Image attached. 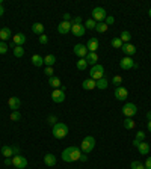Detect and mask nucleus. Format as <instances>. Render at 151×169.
<instances>
[{
  "label": "nucleus",
  "instance_id": "23",
  "mask_svg": "<svg viewBox=\"0 0 151 169\" xmlns=\"http://www.w3.org/2000/svg\"><path fill=\"white\" fill-rule=\"evenodd\" d=\"M49 84H50L51 88H56V89H60V86H62V82H60V79L59 77H49Z\"/></svg>",
  "mask_w": 151,
  "mask_h": 169
},
{
  "label": "nucleus",
  "instance_id": "4",
  "mask_svg": "<svg viewBox=\"0 0 151 169\" xmlns=\"http://www.w3.org/2000/svg\"><path fill=\"white\" fill-rule=\"evenodd\" d=\"M89 76H91V79H94L95 82L100 80V79H103V77H104V68H103V65H100V64L94 65V67L91 68V71H89Z\"/></svg>",
  "mask_w": 151,
  "mask_h": 169
},
{
  "label": "nucleus",
  "instance_id": "55",
  "mask_svg": "<svg viewBox=\"0 0 151 169\" xmlns=\"http://www.w3.org/2000/svg\"><path fill=\"white\" fill-rule=\"evenodd\" d=\"M148 15H150V17H151V8L148 9Z\"/></svg>",
  "mask_w": 151,
  "mask_h": 169
},
{
  "label": "nucleus",
  "instance_id": "16",
  "mask_svg": "<svg viewBox=\"0 0 151 169\" xmlns=\"http://www.w3.org/2000/svg\"><path fill=\"white\" fill-rule=\"evenodd\" d=\"M71 32L76 36H83L86 33V27L83 24H74V26H71Z\"/></svg>",
  "mask_w": 151,
  "mask_h": 169
},
{
  "label": "nucleus",
  "instance_id": "29",
  "mask_svg": "<svg viewBox=\"0 0 151 169\" xmlns=\"http://www.w3.org/2000/svg\"><path fill=\"white\" fill-rule=\"evenodd\" d=\"M55 62H56V58H55L53 54H47V56L44 58V65H47V67H53Z\"/></svg>",
  "mask_w": 151,
  "mask_h": 169
},
{
  "label": "nucleus",
  "instance_id": "30",
  "mask_svg": "<svg viewBox=\"0 0 151 169\" xmlns=\"http://www.w3.org/2000/svg\"><path fill=\"white\" fill-rule=\"evenodd\" d=\"M76 67H77L79 71H85V69H88V62H86V59H79Z\"/></svg>",
  "mask_w": 151,
  "mask_h": 169
},
{
  "label": "nucleus",
  "instance_id": "43",
  "mask_svg": "<svg viewBox=\"0 0 151 169\" xmlns=\"http://www.w3.org/2000/svg\"><path fill=\"white\" fill-rule=\"evenodd\" d=\"M74 24H82V17H74L71 20V26Z\"/></svg>",
  "mask_w": 151,
  "mask_h": 169
},
{
  "label": "nucleus",
  "instance_id": "21",
  "mask_svg": "<svg viewBox=\"0 0 151 169\" xmlns=\"http://www.w3.org/2000/svg\"><path fill=\"white\" fill-rule=\"evenodd\" d=\"M12 39H14V44L15 45H23L27 41V36L24 33H15V36H12Z\"/></svg>",
  "mask_w": 151,
  "mask_h": 169
},
{
  "label": "nucleus",
  "instance_id": "19",
  "mask_svg": "<svg viewBox=\"0 0 151 169\" xmlns=\"http://www.w3.org/2000/svg\"><path fill=\"white\" fill-rule=\"evenodd\" d=\"M95 84H97V82L94 80V79H86V80H83V83H82V88H83L85 91H91V89H95Z\"/></svg>",
  "mask_w": 151,
  "mask_h": 169
},
{
  "label": "nucleus",
  "instance_id": "46",
  "mask_svg": "<svg viewBox=\"0 0 151 169\" xmlns=\"http://www.w3.org/2000/svg\"><path fill=\"white\" fill-rule=\"evenodd\" d=\"M12 146V152H14V156H18L20 154V146H17V145H11Z\"/></svg>",
  "mask_w": 151,
  "mask_h": 169
},
{
  "label": "nucleus",
  "instance_id": "39",
  "mask_svg": "<svg viewBox=\"0 0 151 169\" xmlns=\"http://www.w3.org/2000/svg\"><path fill=\"white\" fill-rule=\"evenodd\" d=\"M8 45H6V42H3V41H0V54H5L6 51H8Z\"/></svg>",
  "mask_w": 151,
  "mask_h": 169
},
{
  "label": "nucleus",
  "instance_id": "14",
  "mask_svg": "<svg viewBox=\"0 0 151 169\" xmlns=\"http://www.w3.org/2000/svg\"><path fill=\"white\" fill-rule=\"evenodd\" d=\"M121 50L124 51V54H127L128 58H132L134 53H136V47H134L133 44H130V42H127V44H122V47H121Z\"/></svg>",
  "mask_w": 151,
  "mask_h": 169
},
{
  "label": "nucleus",
  "instance_id": "36",
  "mask_svg": "<svg viewBox=\"0 0 151 169\" xmlns=\"http://www.w3.org/2000/svg\"><path fill=\"white\" fill-rule=\"evenodd\" d=\"M112 84H115V86H119V84H122V77L121 76H113L112 77Z\"/></svg>",
  "mask_w": 151,
  "mask_h": 169
},
{
  "label": "nucleus",
  "instance_id": "28",
  "mask_svg": "<svg viewBox=\"0 0 151 169\" xmlns=\"http://www.w3.org/2000/svg\"><path fill=\"white\" fill-rule=\"evenodd\" d=\"M107 29H109V26L106 24L104 21H101V23H97V26H95V30H97L98 33H104V32H107Z\"/></svg>",
  "mask_w": 151,
  "mask_h": 169
},
{
  "label": "nucleus",
  "instance_id": "24",
  "mask_svg": "<svg viewBox=\"0 0 151 169\" xmlns=\"http://www.w3.org/2000/svg\"><path fill=\"white\" fill-rule=\"evenodd\" d=\"M107 86H109V80H107L106 77H103V79H100V80H97V84H95V88H97V89H101V91L107 89Z\"/></svg>",
  "mask_w": 151,
  "mask_h": 169
},
{
  "label": "nucleus",
  "instance_id": "31",
  "mask_svg": "<svg viewBox=\"0 0 151 169\" xmlns=\"http://www.w3.org/2000/svg\"><path fill=\"white\" fill-rule=\"evenodd\" d=\"M14 56H15V58H23V56H24V49H23V45H15V49H14Z\"/></svg>",
  "mask_w": 151,
  "mask_h": 169
},
{
  "label": "nucleus",
  "instance_id": "6",
  "mask_svg": "<svg viewBox=\"0 0 151 169\" xmlns=\"http://www.w3.org/2000/svg\"><path fill=\"white\" fill-rule=\"evenodd\" d=\"M136 113H138L136 104H133V103H126V104H124V107H122V115H124L126 118H132Z\"/></svg>",
  "mask_w": 151,
  "mask_h": 169
},
{
  "label": "nucleus",
  "instance_id": "5",
  "mask_svg": "<svg viewBox=\"0 0 151 169\" xmlns=\"http://www.w3.org/2000/svg\"><path fill=\"white\" fill-rule=\"evenodd\" d=\"M107 17V14H106V9L104 8H100V6H97V8L92 9V20H95L97 23H101V21H104Z\"/></svg>",
  "mask_w": 151,
  "mask_h": 169
},
{
  "label": "nucleus",
  "instance_id": "7",
  "mask_svg": "<svg viewBox=\"0 0 151 169\" xmlns=\"http://www.w3.org/2000/svg\"><path fill=\"white\" fill-rule=\"evenodd\" d=\"M119 67L122 68V69H136V68H138V64H136L132 58L124 56L122 59L119 60Z\"/></svg>",
  "mask_w": 151,
  "mask_h": 169
},
{
  "label": "nucleus",
  "instance_id": "40",
  "mask_svg": "<svg viewBox=\"0 0 151 169\" xmlns=\"http://www.w3.org/2000/svg\"><path fill=\"white\" fill-rule=\"evenodd\" d=\"M136 139H138V141H141V142H143V139H145V131L139 130V131L136 133Z\"/></svg>",
  "mask_w": 151,
  "mask_h": 169
},
{
  "label": "nucleus",
  "instance_id": "25",
  "mask_svg": "<svg viewBox=\"0 0 151 169\" xmlns=\"http://www.w3.org/2000/svg\"><path fill=\"white\" fill-rule=\"evenodd\" d=\"M32 32L35 35H38V36H41V35H44V26L41 23H34L32 24Z\"/></svg>",
  "mask_w": 151,
  "mask_h": 169
},
{
  "label": "nucleus",
  "instance_id": "50",
  "mask_svg": "<svg viewBox=\"0 0 151 169\" xmlns=\"http://www.w3.org/2000/svg\"><path fill=\"white\" fill-rule=\"evenodd\" d=\"M5 165H6V166H11V165H12V157H6V159H5Z\"/></svg>",
  "mask_w": 151,
  "mask_h": 169
},
{
  "label": "nucleus",
  "instance_id": "12",
  "mask_svg": "<svg viewBox=\"0 0 151 169\" xmlns=\"http://www.w3.org/2000/svg\"><path fill=\"white\" fill-rule=\"evenodd\" d=\"M51 100L55 103H62L65 100V91H62V89H55V91L51 92Z\"/></svg>",
  "mask_w": 151,
  "mask_h": 169
},
{
  "label": "nucleus",
  "instance_id": "44",
  "mask_svg": "<svg viewBox=\"0 0 151 169\" xmlns=\"http://www.w3.org/2000/svg\"><path fill=\"white\" fill-rule=\"evenodd\" d=\"M47 42H49V38H47V35H41V36H39V44L45 45Z\"/></svg>",
  "mask_w": 151,
  "mask_h": 169
},
{
  "label": "nucleus",
  "instance_id": "3",
  "mask_svg": "<svg viewBox=\"0 0 151 169\" xmlns=\"http://www.w3.org/2000/svg\"><path fill=\"white\" fill-rule=\"evenodd\" d=\"M94 146H95V139L92 136H86V137H83V141L80 144V150L88 154V152H91L94 150Z\"/></svg>",
  "mask_w": 151,
  "mask_h": 169
},
{
  "label": "nucleus",
  "instance_id": "45",
  "mask_svg": "<svg viewBox=\"0 0 151 169\" xmlns=\"http://www.w3.org/2000/svg\"><path fill=\"white\" fill-rule=\"evenodd\" d=\"M104 23H106V24H107V26L113 24V23H115V18L112 17V15H110V17H106V20H104Z\"/></svg>",
  "mask_w": 151,
  "mask_h": 169
},
{
  "label": "nucleus",
  "instance_id": "53",
  "mask_svg": "<svg viewBox=\"0 0 151 169\" xmlns=\"http://www.w3.org/2000/svg\"><path fill=\"white\" fill-rule=\"evenodd\" d=\"M147 119H148V121H151V112H147Z\"/></svg>",
  "mask_w": 151,
  "mask_h": 169
},
{
  "label": "nucleus",
  "instance_id": "9",
  "mask_svg": "<svg viewBox=\"0 0 151 169\" xmlns=\"http://www.w3.org/2000/svg\"><path fill=\"white\" fill-rule=\"evenodd\" d=\"M73 51H74L76 56H79L80 59H85V58H86V54L89 53L85 44H76V45H74V50H73Z\"/></svg>",
  "mask_w": 151,
  "mask_h": 169
},
{
  "label": "nucleus",
  "instance_id": "2",
  "mask_svg": "<svg viewBox=\"0 0 151 169\" xmlns=\"http://www.w3.org/2000/svg\"><path fill=\"white\" fill-rule=\"evenodd\" d=\"M67 135H68L67 124H64V122H56V124L53 125V136H55L56 139H64V137H67Z\"/></svg>",
  "mask_w": 151,
  "mask_h": 169
},
{
  "label": "nucleus",
  "instance_id": "8",
  "mask_svg": "<svg viewBox=\"0 0 151 169\" xmlns=\"http://www.w3.org/2000/svg\"><path fill=\"white\" fill-rule=\"evenodd\" d=\"M12 165L18 169H24V168H27V159L23 157V156H20V154L18 156H14L12 157Z\"/></svg>",
  "mask_w": 151,
  "mask_h": 169
},
{
  "label": "nucleus",
  "instance_id": "42",
  "mask_svg": "<svg viewBox=\"0 0 151 169\" xmlns=\"http://www.w3.org/2000/svg\"><path fill=\"white\" fill-rule=\"evenodd\" d=\"M53 67H45V69H44V74L45 76H49V77H53Z\"/></svg>",
  "mask_w": 151,
  "mask_h": 169
},
{
  "label": "nucleus",
  "instance_id": "13",
  "mask_svg": "<svg viewBox=\"0 0 151 169\" xmlns=\"http://www.w3.org/2000/svg\"><path fill=\"white\" fill-rule=\"evenodd\" d=\"M58 32L60 35H67L68 32H71V23L70 21H60L58 24Z\"/></svg>",
  "mask_w": 151,
  "mask_h": 169
},
{
  "label": "nucleus",
  "instance_id": "33",
  "mask_svg": "<svg viewBox=\"0 0 151 169\" xmlns=\"http://www.w3.org/2000/svg\"><path fill=\"white\" fill-rule=\"evenodd\" d=\"M119 39L122 41V44H127V42L132 39V35H130V32H127V30H124L122 33H121V36H119Z\"/></svg>",
  "mask_w": 151,
  "mask_h": 169
},
{
  "label": "nucleus",
  "instance_id": "52",
  "mask_svg": "<svg viewBox=\"0 0 151 169\" xmlns=\"http://www.w3.org/2000/svg\"><path fill=\"white\" fill-rule=\"evenodd\" d=\"M5 14V8H3V5H0V17Z\"/></svg>",
  "mask_w": 151,
  "mask_h": 169
},
{
  "label": "nucleus",
  "instance_id": "56",
  "mask_svg": "<svg viewBox=\"0 0 151 169\" xmlns=\"http://www.w3.org/2000/svg\"><path fill=\"white\" fill-rule=\"evenodd\" d=\"M0 5H2V0H0Z\"/></svg>",
  "mask_w": 151,
  "mask_h": 169
},
{
  "label": "nucleus",
  "instance_id": "11",
  "mask_svg": "<svg viewBox=\"0 0 151 169\" xmlns=\"http://www.w3.org/2000/svg\"><path fill=\"white\" fill-rule=\"evenodd\" d=\"M86 49H88L89 53H97V50L100 49V42H98V39H97V38H91V39L88 41V44H86Z\"/></svg>",
  "mask_w": 151,
  "mask_h": 169
},
{
  "label": "nucleus",
  "instance_id": "54",
  "mask_svg": "<svg viewBox=\"0 0 151 169\" xmlns=\"http://www.w3.org/2000/svg\"><path fill=\"white\" fill-rule=\"evenodd\" d=\"M148 131H151V121H148Z\"/></svg>",
  "mask_w": 151,
  "mask_h": 169
},
{
  "label": "nucleus",
  "instance_id": "10",
  "mask_svg": "<svg viewBox=\"0 0 151 169\" xmlns=\"http://www.w3.org/2000/svg\"><path fill=\"white\" fill-rule=\"evenodd\" d=\"M127 97H128V91H127L124 86H118L115 89V98L119 100V101H124Z\"/></svg>",
  "mask_w": 151,
  "mask_h": 169
},
{
  "label": "nucleus",
  "instance_id": "20",
  "mask_svg": "<svg viewBox=\"0 0 151 169\" xmlns=\"http://www.w3.org/2000/svg\"><path fill=\"white\" fill-rule=\"evenodd\" d=\"M86 62H88V65H97V62H98V53H88L86 54Z\"/></svg>",
  "mask_w": 151,
  "mask_h": 169
},
{
  "label": "nucleus",
  "instance_id": "49",
  "mask_svg": "<svg viewBox=\"0 0 151 169\" xmlns=\"http://www.w3.org/2000/svg\"><path fill=\"white\" fill-rule=\"evenodd\" d=\"M145 169H151V157H148L145 161Z\"/></svg>",
  "mask_w": 151,
  "mask_h": 169
},
{
  "label": "nucleus",
  "instance_id": "26",
  "mask_svg": "<svg viewBox=\"0 0 151 169\" xmlns=\"http://www.w3.org/2000/svg\"><path fill=\"white\" fill-rule=\"evenodd\" d=\"M32 64L38 68L42 67V65H44V58L39 56V54H34V56H32Z\"/></svg>",
  "mask_w": 151,
  "mask_h": 169
},
{
  "label": "nucleus",
  "instance_id": "34",
  "mask_svg": "<svg viewBox=\"0 0 151 169\" xmlns=\"http://www.w3.org/2000/svg\"><path fill=\"white\" fill-rule=\"evenodd\" d=\"M95 26H97V21L92 20V18H89V20L85 23V27H86V29H94V30H95Z\"/></svg>",
  "mask_w": 151,
  "mask_h": 169
},
{
  "label": "nucleus",
  "instance_id": "38",
  "mask_svg": "<svg viewBox=\"0 0 151 169\" xmlns=\"http://www.w3.org/2000/svg\"><path fill=\"white\" fill-rule=\"evenodd\" d=\"M20 119H21V115H20L18 110H15V112L11 113V121H20Z\"/></svg>",
  "mask_w": 151,
  "mask_h": 169
},
{
  "label": "nucleus",
  "instance_id": "27",
  "mask_svg": "<svg viewBox=\"0 0 151 169\" xmlns=\"http://www.w3.org/2000/svg\"><path fill=\"white\" fill-rule=\"evenodd\" d=\"M138 150H139V152H141L142 156H147V154L150 152V145L147 144V142H141L139 146H138Z\"/></svg>",
  "mask_w": 151,
  "mask_h": 169
},
{
  "label": "nucleus",
  "instance_id": "32",
  "mask_svg": "<svg viewBox=\"0 0 151 169\" xmlns=\"http://www.w3.org/2000/svg\"><path fill=\"white\" fill-rule=\"evenodd\" d=\"M134 125H136V122H134L132 118H126V119H124V127H126L127 130H133Z\"/></svg>",
  "mask_w": 151,
  "mask_h": 169
},
{
  "label": "nucleus",
  "instance_id": "17",
  "mask_svg": "<svg viewBox=\"0 0 151 169\" xmlns=\"http://www.w3.org/2000/svg\"><path fill=\"white\" fill-rule=\"evenodd\" d=\"M44 163H45L49 168H53V166L56 165V156H55V154H50V152L45 154V156H44Z\"/></svg>",
  "mask_w": 151,
  "mask_h": 169
},
{
  "label": "nucleus",
  "instance_id": "47",
  "mask_svg": "<svg viewBox=\"0 0 151 169\" xmlns=\"http://www.w3.org/2000/svg\"><path fill=\"white\" fill-rule=\"evenodd\" d=\"M79 160L80 161H88V154H86V152H82V156H80V159H79Z\"/></svg>",
  "mask_w": 151,
  "mask_h": 169
},
{
  "label": "nucleus",
  "instance_id": "37",
  "mask_svg": "<svg viewBox=\"0 0 151 169\" xmlns=\"http://www.w3.org/2000/svg\"><path fill=\"white\" fill-rule=\"evenodd\" d=\"M132 169H145V165L141 163V161L134 160V161H132Z\"/></svg>",
  "mask_w": 151,
  "mask_h": 169
},
{
  "label": "nucleus",
  "instance_id": "1",
  "mask_svg": "<svg viewBox=\"0 0 151 169\" xmlns=\"http://www.w3.org/2000/svg\"><path fill=\"white\" fill-rule=\"evenodd\" d=\"M82 156V150L80 148H76V146H68L62 151V160L67 161V163H71V161H76L80 159Z\"/></svg>",
  "mask_w": 151,
  "mask_h": 169
},
{
  "label": "nucleus",
  "instance_id": "18",
  "mask_svg": "<svg viewBox=\"0 0 151 169\" xmlns=\"http://www.w3.org/2000/svg\"><path fill=\"white\" fill-rule=\"evenodd\" d=\"M12 36V32H11V29L9 27H2L0 29V41H8L9 38Z\"/></svg>",
  "mask_w": 151,
  "mask_h": 169
},
{
  "label": "nucleus",
  "instance_id": "22",
  "mask_svg": "<svg viewBox=\"0 0 151 169\" xmlns=\"http://www.w3.org/2000/svg\"><path fill=\"white\" fill-rule=\"evenodd\" d=\"M0 152L3 154L5 159H6V157H14V152H12V146H11V145H3L2 150H0Z\"/></svg>",
  "mask_w": 151,
  "mask_h": 169
},
{
  "label": "nucleus",
  "instance_id": "35",
  "mask_svg": "<svg viewBox=\"0 0 151 169\" xmlns=\"http://www.w3.org/2000/svg\"><path fill=\"white\" fill-rule=\"evenodd\" d=\"M112 47H113V49H121V47H122V41H121L119 38H113V39H112Z\"/></svg>",
  "mask_w": 151,
  "mask_h": 169
},
{
  "label": "nucleus",
  "instance_id": "51",
  "mask_svg": "<svg viewBox=\"0 0 151 169\" xmlns=\"http://www.w3.org/2000/svg\"><path fill=\"white\" fill-rule=\"evenodd\" d=\"M139 144H141V141H138V139H134V141H133V145L136 146V148L139 146Z\"/></svg>",
  "mask_w": 151,
  "mask_h": 169
},
{
  "label": "nucleus",
  "instance_id": "41",
  "mask_svg": "<svg viewBox=\"0 0 151 169\" xmlns=\"http://www.w3.org/2000/svg\"><path fill=\"white\" fill-rule=\"evenodd\" d=\"M47 122H49V124H50V125H55V124H56V122H58V118H56V116H55V115H50V116H49V118H47Z\"/></svg>",
  "mask_w": 151,
  "mask_h": 169
},
{
  "label": "nucleus",
  "instance_id": "48",
  "mask_svg": "<svg viewBox=\"0 0 151 169\" xmlns=\"http://www.w3.org/2000/svg\"><path fill=\"white\" fill-rule=\"evenodd\" d=\"M64 21H70V23H71V15H70V12H65V14H64Z\"/></svg>",
  "mask_w": 151,
  "mask_h": 169
},
{
  "label": "nucleus",
  "instance_id": "15",
  "mask_svg": "<svg viewBox=\"0 0 151 169\" xmlns=\"http://www.w3.org/2000/svg\"><path fill=\"white\" fill-rule=\"evenodd\" d=\"M20 104H21V101H20L18 97H11V98L8 100V106L12 112H15V110L20 109Z\"/></svg>",
  "mask_w": 151,
  "mask_h": 169
}]
</instances>
